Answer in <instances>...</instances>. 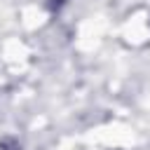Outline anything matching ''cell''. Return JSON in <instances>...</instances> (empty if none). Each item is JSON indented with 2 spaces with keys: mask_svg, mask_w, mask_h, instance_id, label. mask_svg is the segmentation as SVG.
Returning <instances> with one entry per match:
<instances>
[{
  "mask_svg": "<svg viewBox=\"0 0 150 150\" xmlns=\"http://www.w3.org/2000/svg\"><path fill=\"white\" fill-rule=\"evenodd\" d=\"M61 2H63V0H54V2H52V5H54V7H59V5H61Z\"/></svg>",
  "mask_w": 150,
  "mask_h": 150,
  "instance_id": "1",
  "label": "cell"
}]
</instances>
